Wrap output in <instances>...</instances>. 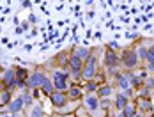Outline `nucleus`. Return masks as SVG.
<instances>
[{"mask_svg":"<svg viewBox=\"0 0 154 117\" xmlns=\"http://www.w3.org/2000/svg\"><path fill=\"white\" fill-rule=\"evenodd\" d=\"M23 106H25V105H23V100H21V96H20V98H16L14 101L9 103L7 110H9V114H18V112H20Z\"/></svg>","mask_w":154,"mask_h":117,"instance_id":"10","label":"nucleus"},{"mask_svg":"<svg viewBox=\"0 0 154 117\" xmlns=\"http://www.w3.org/2000/svg\"><path fill=\"white\" fill-rule=\"evenodd\" d=\"M147 69H149V71H154V64H149V66H147Z\"/></svg>","mask_w":154,"mask_h":117,"instance_id":"31","label":"nucleus"},{"mask_svg":"<svg viewBox=\"0 0 154 117\" xmlns=\"http://www.w3.org/2000/svg\"><path fill=\"white\" fill-rule=\"evenodd\" d=\"M147 50H149V48H145V46H138L135 52H137V55H138L140 58H147Z\"/></svg>","mask_w":154,"mask_h":117,"instance_id":"22","label":"nucleus"},{"mask_svg":"<svg viewBox=\"0 0 154 117\" xmlns=\"http://www.w3.org/2000/svg\"><path fill=\"white\" fill-rule=\"evenodd\" d=\"M4 84H5V87H16L18 85V80H16V74L13 69H7L5 73H4Z\"/></svg>","mask_w":154,"mask_h":117,"instance_id":"5","label":"nucleus"},{"mask_svg":"<svg viewBox=\"0 0 154 117\" xmlns=\"http://www.w3.org/2000/svg\"><path fill=\"white\" fill-rule=\"evenodd\" d=\"M129 78H131V85H133V87H140V84H142V80H143V78H140L137 74H129Z\"/></svg>","mask_w":154,"mask_h":117,"instance_id":"23","label":"nucleus"},{"mask_svg":"<svg viewBox=\"0 0 154 117\" xmlns=\"http://www.w3.org/2000/svg\"><path fill=\"white\" fill-rule=\"evenodd\" d=\"M85 106H87L91 112H94V110H97V108L101 106V101H99L97 96H87V98H85Z\"/></svg>","mask_w":154,"mask_h":117,"instance_id":"7","label":"nucleus"},{"mask_svg":"<svg viewBox=\"0 0 154 117\" xmlns=\"http://www.w3.org/2000/svg\"><path fill=\"white\" fill-rule=\"evenodd\" d=\"M0 80H2V78H0Z\"/></svg>","mask_w":154,"mask_h":117,"instance_id":"33","label":"nucleus"},{"mask_svg":"<svg viewBox=\"0 0 154 117\" xmlns=\"http://www.w3.org/2000/svg\"><path fill=\"white\" fill-rule=\"evenodd\" d=\"M83 60H80V58L76 57V55H71V58H69V69L73 71V73H80L82 69H83Z\"/></svg>","mask_w":154,"mask_h":117,"instance_id":"6","label":"nucleus"},{"mask_svg":"<svg viewBox=\"0 0 154 117\" xmlns=\"http://www.w3.org/2000/svg\"><path fill=\"white\" fill-rule=\"evenodd\" d=\"M147 60H149V64H154V44L147 50Z\"/></svg>","mask_w":154,"mask_h":117,"instance_id":"24","label":"nucleus"},{"mask_svg":"<svg viewBox=\"0 0 154 117\" xmlns=\"http://www.w3.org/2000/svg\"><path fill=\"white\" fill-rule=\"evenodd\" d=\"M122 114H124V117H135V106L133 105H128L122 110Z\"/></svg>","mask_w":154,"mask_h":117,"instance_id":"19","label":"nucleus"},{"mask_svg":"<svg viewBox=\"0 0 154 117\" xmlns=\"http://www.w3.org/2000/svg\"><path fill=\"white\" fill-rule=\"evenodd\" d=\"M29 20H30V23H35V16H34V14H30V18H29Z\"/></svg>","mask_w":154,"mask_h":117,"instance_id":"30","label":"nucleus"},{"mask_svg":"<svg viewBox=\"0 0 154 117\" xmlns=\"http://www.w3.org/2000/svg\"><path fill=\"white\" fill-rule=\"evenodd\" d=\"M73 55H76L80 60L87 62V60H89V57H91L92 53H91V50H89V48H85V46H78L76 50H75V53H73Z\"/></svg>","mask_w":154,"mask_h":117,"instance_id":"9","label":"nucleus"},{"mask_svg":"<svg viewBox=\"0 0 154 117\" xmlns=\"http://www.w3.org/2000/svg\"><path fill=\"white\" fill-rule=\"evenodd\" d=\"M66 78H67V73H62V71H55L53 73V85H55L57 90H64L66 89V85H67Z\"/></svg>","mask_w":154,"mask_h":117,"instance_id":"3","label":"nucleus"},{"mask_svg":"<svg viewBox=\"0 0 154 117\" xmlns=\"http://www.w3.org/2000/svg\"><path fill=\"white\" fill-rule=\"evenodd\" d=\"M0 117H20L18 114H5V115H0Z\"/></svg>","mask_w":154,"mask_h":117,"instance_id":"28","label":"nucleus"},{"mask_svg":"<svg viewBox=\"0 0 154 117\" xmlns=\"http://www.w3.org/2000/svg\"><path fill=\"white\" fill-rule=\"evenodd\" d=\"M138 106L142 110H149L151 108V101L147 98H138Z\"/></svg>","mask_w":154,"mask_h":117,"instance_id":"17","label":"nucleus"},{"mask_svg":"<svg viewBox=\"0 0 154 117\" xmlns=\"http://www.w3.org/2000/svg\"><path fill=\"white\" fill-rule=\"evenodd\" d=\"M117 117H124V114H122V112H121V114H119V115H117Z\"/></svg>","mask_w":154,"mask_h":117,"instance_id":"32","label":"nucleus"},{"mask_svg":"<svg viewBox=\"0 0 154 117\" xmlns=\"http://www.w3.org/2000/svg\"><path fill=\"white\" fill-rule=\"evenodd\" d=\"M96 89H97V85H96V82H91V84L87 85V90H89V92H92V90H96Z\"/></svg>","mask_w":154,"mask_h":117,"instance_id":"25","label":"nucleus"},{"mask_svg":"<svg viewBox=\"0 0 154 117\" xmlns=\"http://www.w3.org/2000/svg\"><path fill=\"white\" fill-rule=\"evenodd\" d=\"M43 92H45V94H48V96H51V94H53V84H51V82H50V80H45V84H43Z\"/></svg>","mask_w":154,"mask_h":117,"instance_id":"14","label":"nucleus"},{"mask_svg":"<svg viewBox=\"0 0 154 117\" xmlns=\"http://www.w3.org/2000/svg\"><path fill=\"white\" fill-rule=\"evenodd\" d=\"M128 105H129V103H128V96H126L124 92H119V94H117V98H115V106L122 112Z\"/></svg>","mask_w":154,"mask_h":117,"instance_id":"11","label":"nucleus"},{"mask_svg":"<svg viewBox=\"0 0 154 117\" xmlns=\"http://www.w3.org/2000/svg\"><path fill=\"white\" fill-rule=\"evenodd\" d=\"M82 74H83V80H92L96 76V55H91L89 60L83 64Z\"/></svg>","mask_w":154,"mask_h":117,"instance_id":"1","label":"nucleus"},{"mask_svg":"<svg viewBox=\"0 0 154 117\" xmlns=\"http://www.w3.org/2000/svg\"><path fill=\"white\" fill-rule=\"evenodd\" d=\"M67 101V96L64 94V92H53L51 94V103H53V106H64Z\"/></svg>","mask_w":154,"mask_h":117,"instance_id":"8","label":"nucleus"},{"mask_svg":"<svg viewBox=\"0 0 154 117\" xmlns=\"http://www.w3.org/2000/svg\"><path fill=\"white\" fill-rule=\"evenodd\" d=\"M145 85H147V87H154V78H149V80L145 82Z\"/></svg>","mask_w":154,"mask_h":117,"instance_id":"26","label":"nucleus"},{"mask_svg":"<svg viewBox=\"0 0 154 117\" xmlns=\"http://www.w3.org/2000/svg\"><path fill=\"white\" fill-rule=\"evenodd\" d=\"M112 94V87L110 85H105V87H101L97 90V98H108Z\"/></svg>","mask_w":154,"mask_h":117,"instance_id":"16","label":"nucleus"},{"mask_svg":"<svg viewBox=\"0 0 154 117\" xmlns=\"http://www.w3.org/2000/svg\"><path fill=\"white\" fill-rule=\"evenodd\" d=\"M9 100H11V92H9V89L2 90V92H0V105H7Z\"/></svg>","mask_w":154,"mask_h":117,"instance_id":"15","label":"nucleus"},{"mask_svg":"<svg viewBox=\"0 0 154 117\" xmlns=\"http://www.w3.org/2000/svg\"><path fill=\"white\" fill-rule=\"evenodd\" d=\"M21 5H23V7H30V5H32V2H23Z\"/></svg>","mask_w":154,"mask_h":117,"instance_id":"29","label":"nucleus"},{"mask_svg":"<svg viewBox=\"0 0 154 117\" xmlns=\"http://www.w3.org/2000/svg\"><path fill=\"white\" fill-rule=\"evenodd\" d=\"M45 74L41 73V71H35L34 74L29 76V80H27V87L29 89H41L43 87V84H45Z\"/></svg>","mask_w":154,"mask_h":117,"instance_id":"2","label":"nucleus"},{"mask_svg":"<svg viewBox=\"0 0 154 117\" xmlns=\"http://www.w3.org/2000/svg\"><path fill=\"white\" fill-rule=\"evenodd\" d=\"M138 64V55H137V52L135 50H128V52H124V66L126 68H135Z\"/></svg>","mask_w":154,"mask_h":117,"instance_id":"4","label":"nucleus"},{"mask_svg":"<svg viewBox=\"0 0 154 117\" xmlns=\"http://www.w3.org/2000/svg\"><path fill=\"white\" fill-rule=\"evenodd\" d=\"M106 66L110 69H113L117 66V55L113 53V50H108L106 52Z\"/></svg>","mask_w":154,"mask_h":117,"instance_id":"12","label":"nucleus"},{"mask_svg":"<svg viewBox=\"0 0 154 117\" xmlns=\"http://www.w3.org/2000/svg\"><path fill=\"white\" fill-rule=\"evenodd\" d=\"M119 85L122 90H128V89L131 87V78H129V74H119Z\"/></svg>","mask_w":154,"mask_h":117,"instance_id":"13","label":"nucleus"},{"mask_svg":"<svg viewBox=\"0 0 154 117\" xmlns=\"http://www.w3.org/2000/svg\"><path fill=\"white\" fill-rule=\"evenodd\" d=\"M80 96H82V90H80V89L73 87L71 90H69V100H78Z\"/></svg>","mask_w":154,"mask_h":117,"instance_id":"21","label":"nucleus"},{"mask_svg":"<svg viewBox=\"0 0 154 117\" xmlns=\"http://www.w3.org/2000/svg\"><path fill=\"white\" fill-rule=\"evenodd\" d=\"M21 100H23V105H25V106H30V105H32V94L25 90V92H23V96H21Z\"/></svg>","mask_w":154,"mask_h":117,"instance_id":"20","label":"nucleus"},{"mask_svg":"<svg viewBox=\"0 0 154 117\" xmlns=\"http://www.w3.org/2000/svg\"><path fill=\"white\" fill-rule=\"evenodd\" d=\"M108 105H110L108 100H103V101H101V106H103V108H108Z\"/></svg>","mask_w":154,"mask_h":117,"instance_id":"27","label":"nucleus"},{"mask_svg":"<svg viewBox=\"0 0 154 117\" xmlns=\"http://www.w3.org/2000/svg\"><path fill=\"white\" fill-rule=\"evenodd\" d=\"M30 117H43V108H41V105H35V106L32 108Z\"/></svg>","mask_w":154,"mask_h":117,"instance_id":"18","label":"nucleus"}]
</instances>
